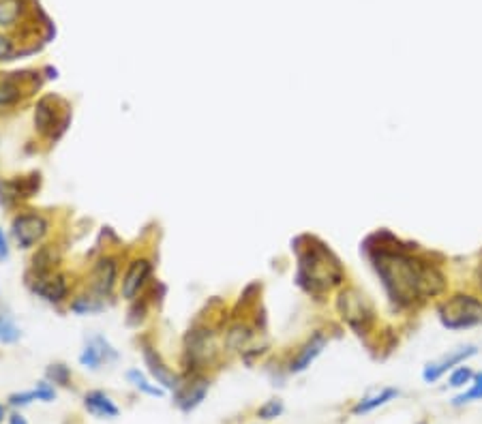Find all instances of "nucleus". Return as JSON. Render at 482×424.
<instances>
[{
  "mask_svg": "<svg viewBox=\"0 0 482 424\" xmlns=\"http://www.w3.org/2000/svg\"><path fill=\"white\" fill-rule=\"evenodd\" d=\"M326 343H328V339L321 334V332H315L305 345L296 352V356H294L291 360H289V364H287V370L289 373H303V370H307L309 366H311V362L324 352V348H326Z\"/></svg>",
  "mask_w": 482,
  "mask_h": 424,
  "instance_id": "15",
  "label": "nucleus"
},
{
  "mask_svg": "<svg viewBox=\"0 0 482 424\" xmlns=\"http://www.w3.org/2000/svg\"><path fill=\"white\" fill-rule=\"evenodd\" d=\"M253 336V328L249 324L238 322L234 326L227 328L225 339H223V348H227V352H240Z\"/></svg>",
  "mask_w": 482,
  "mask_h": 424,
  "instance_id": "19",
  "label": "nucleus"
},
{
  "mask_svg": "<svg viewBox=\"0 0 482 424\" xmlns=\"http://www.w3.org/2000/svg\"><path fill=\"white\" fill-rule=\"evenodd\" d=\"M142 356H144V364L148 366V373H150L152 382H156L163 390H172V392L180 386L182 377L168 366L163 356H161L146 341H142Z\"/></svg>",
  "mask_w": 482,
  "mask_h": 424,
  "instance_id": "11",
  "label": "nucleus"
},
{
  "mask_svg": "<svg viewBox=\"0 0 482 424\" xmlns=\"http://www.w3.org/2000/svg\"><path fill=\"white\" fill-rule=\"evenodd\" d=\"M337 307H339V311L343 315V320H347V324H350L352 328H356V330H360L362 322L371 320V311L367 309V300H364V296L358 294L356 289L341 291Z\"/></svg>",
  "mask_w": 482,
  "mask_h": 424,
  "instance_id": "13",
  "label": "nucleus"
},
{
  "mask_svg": "<svg viewBox=\"0 0 482 424\" xmlns=\"http://www.w3.org/2000/svg\"><path fill=\"white\" fill-rule=\"evenodd\" d=\"M49 234V219L37 210H22L11 221V238L19 249L43 245Z\"/></svg>",
  "mask_w": 482,
  "mask_h": 424,
  "instance_id": "4",
  "label": "nucleus"
},
{
  "mask_svg": "<svg viewBox=\"0 0 482 424\" xmlns=\"http://www.w3.org/2000/svg\"><path fill=\"white\" fill-rule=\"evenodd\" d=\"M283 411H285L283 401H281V399H271V401H266V403L257 409V418H259V420H277Z\"/></svg>",
  "mask_w": 482,
  "mask_h": 424,
  "instance_id": "27",
  "label": "nucleus"
},
{
  "mask_svg": "<svg viewBox=\"0 0 482 424\" xmlns=\"http://www.w3.org/2000/svg\"><path fill=\"white\" fill-rule=\"evenodd\" d=\"M124 377H127V382L136 388L138 392H142V394H146V396H163L166 394V390L161 388L156 382H150L140 368H129L127 373H124Z\"/></svg>",
  "mask_w": 482,
  "mask_h": 424,
  "instance_id": "20",
  "label": "nucleus"
},
{
  "mask_svg": "<svg viewBox=\"0 0 482 424\" xmlns=\"http://www.w3.org/2000/svg\"><path fill=\"white\" fill-rule=\"evenodd\" d=\"M9 259V240H7V234L0 227V261Z\"/></svg>",
  "mask_w": 482,
  "mask_h": 424,
  "instance_id": "32",
  "label": "nucleus"
},
{
  "mask_svg": "<svg viewBox=\"0 0 482 424\" xmlns=\"http://www.w3.org/2000/svg\"><path fill=\"white\" fill-rule=\"evenodd\" d=\"M469 401H482V373H476V375H474L472 386H469L465 392H461V394L454 396L452 405L459 407V405H465V403H469Z\"/></svg>",
  "mask_w": 482,
  "mask_h": 424,
  "instance_id": "25",
  "label": "nucleus"
},
{
  "mask_svg": "<svg viewBox=\"0 0 482 424\" xmlns=\"http://www.w3.org/2000/svg\"><path fill=\"white\" fill-rule=\"evenodd\" d=\"M118 277H120V257L105 253L95 261V266L90 270L88 291L95 298L105 302L107 298H112L114 289L118 285Z\"/></svg>",
  "mask_w": 482,
  "mask_h": 424,
  "instance_id": "7",
  "label": "nucleus"
},
{
  "mask_svg": "<svg viewBox=\"0 0 482 424\" xmlns=\"http://www.w3.org/2000/svg\"><path fill=\"white\" fill-rule=\"evenodd\" d=\"M373 266L384 281V287L392 300L410 304L422 294H435L442 289V275L405 253L378 249Z\"/></svg>",
  "mask_w": 482,
  "mask_h": 424,
  "instance_id": "1",
  "label": "nucleus"
},
{
  "mask_svg": "<svg viewBox=\"0 0 482 424\" xmlns=\"http://www.w3.org/2000/svg\"><path fill=\"white\" fill-rule=\"evenodd\" d=\"M26 285L31 287V291L37 298L54 307H61L71 296V281L65 272H58V270L49 272V275H39V277L26 275Z\"/></svg>",
  "mask_w": 482,
  "mask_h": 424,
  "instance_id": "8",
  "label": "nucleus"
},
{
  "mask_svg": "<svg viewBox=\"0 0 482 424\" xmlns=\"http://www.w3.org/2000/svg\"><path fill=\"white\" fill-rule=\"evenodd\" d=\"M9 424H29V422H26V418H24L19 411H13V414L9 416Z\"/></svg>",
  "mask_w": 482,
  "mask_h": 424,
  "instance_id": "33",
  "label": "nucleus"
},
{
  "mask_svg": "<svg viewBox=\"0 0 482 424\" xmlns=\"http://www.w3.org/2000/svg\"><path fill=\"white\" fill-rule=\"evenodd\" d=\"M22 15V0H0V24L13 26Z\"/></svg>",
  "mask_w": 482,
  "mask_h": 424,
  "instance_id": "26",
  "label": "nucleus"
},
{
  "mask_svg": "<svg viewBox=\"0 0 482 424\" xmlns=\"http://www.w3.org/2000/svg\"><path fill=\"white\" fill-rule=\"evenodd\" d=\"M13 54H15L13 41L9 37H5V35H0V63H3V60H11Z\"/></svg>",
  "mask_w": 482,
  "mask_h": 424,
  "instance_id": "31",
  "label": "nucleus"
},
{
  "mask_svg": "<svg viewBox=\"0 0 482 424\" xmlns=\"http://www.w3.org/2000/svg\"><path fill=\"white\" fill-rule=\"evenodd\" d=\"M19 339H22V330L15 324L13 315L0 309V343L3 345H15Z\"/></svg>",
  "mask_w": 482,
  "mask_h": 424,
  "instance_id": "22",
  "label": "nucleus"
},
{
  "mask_svg": "<svg viewBox=\"0 0 482 424\" xmlns=\"http://www.w3.org/2000/svg\"><path fill=\"white\" fill-rule=\"evenodd\" d=\"M418 424H424V422H418Z\"/></svg>",
  "mask_w": 482,
  "mask_h": 424,
  "instance_id": "36",
  "label": "nucleus"
},
{
  "mask_svg": "<svg viewBox=\"0 0 482 424\" xmlns=\"http://www.w3.org/2000/svg\"><path fill=\"white\" fill-rule=\"evenodd\" d=\"M61 103L63 101L58 97L43 95L35 105V129L49 140H58L67 131L71 120L69 112H61Z\"/></svg>",
  "mask_w": 482,
  "mask_h": 424,
  "instance_id": "5",
  "label": "nucleus"
},
{
  "mask_svg": "<svg viewBox=\"0 0 482 424\" xmlns=\"http://www.w3.org/2000/svg\"><path fill=\"white\" fill-rule=\"evenodd\" d=\"M5 416H7V409H5V405H3V403H0V424H3Z\"/></svg>",
  "mask_w": 482,
  "mask_h": 424,
  "instance_id": "34",
  "label": "nucleus"
},
{
  "mask_svg": "<svg viewBox=\"0 0 482 424\" xmlns=\"http://www.w3.org/2000/svg\"><path fill=\"white\" fill-rule=\"evenodd\" d=\"M440 320L450 330L476 326L482 322V302L472 296H454L440 309Z\"/></svg>",
  "mask_w": 482,
  "mask_h": 424,
  "instance_id": "6",
  "label": "nucleus"
},
{
  "mask_svg": "<svg viewBox=\"0 0 482 424\" xmlns=\"http://www.w3.org/2000/svg\"><path fill=\"white\" fill-rule=\"evenodd\" d=\"M33 401H37V392H35V388L33 390H22V392H13V394H9V399H7V403L11 405V407H26V405H31Z\"/></svg>",
  "mask_w": 482,
  "mask_h": 424,
  "instance_id": "29",
  "label": "nucleus"
},
{
  "mask_svg": "<svg viewBox=\"0 0 482 424\" xmlns=\"http://www.w3.org/2000/svg\"><path fill=\"white\" fill-rule=\"evenodd\" d=\"M182 364L186 373H202V366L212 360L217 354V345H214V332L208 326H193L189 332L184 334L182 343Z\"/></svg>",
  "mask_w": 482,
  "mask_h": 424,
  "instance_id": "3",
  "label": "nucleus"
},
{
  "mask_svg": "<svg viewBox=\"0 0 482 424\" xmlns=\"http://www.w3.org/2000/svg\"><path fill=\"white\" fill-rule=\"evenodd\" d=\"M103 309H105V302L95 298L90 291L88 294H79V296L71 298V302H69V311L75 315H93V313H99Z\"/></svg>",
  "mask_w": 482,
  "mask_h": 424,
  "instance_id": "21",
  "label": "nucleus"
},
{
  "mask_svg": "<svg viewBox=\"0 0 482 424\" xmlns=\"http://www.w3.org/2000/svg\"><path fill=\"white\" fill-rule=\"evenodd\" d=\"M84 407L88 414L97 418H118L120 407L112 401L110 394H105L103 390H88L84 394Z\"/></svg>",
  "mask_w": 482,
  "mask_h": 424,
  "instance_id": "17",
  "label": "nucleus"
},
{
  "mask_svg": "<svg viewBox=\"0 0 482 424\" xmlns=\"http://www.w3.org/2000/svg\"><path fill=\"white\" fill-rule=\"evenodd\" d=\"M45 380L51 382L54 386H63V388H69L71 386V380H73V373L71 368L63 362H54L45 368Z\"/></svg>",
  "mask_w": 482,
  "mask_h": 424,
  "instance_id": "24",
  "label": "nucleus"
},
{
  "mask_svg": "<svg viewBox=\"0 0 482 424\" xmlns=\"http://www.w3.org/2000/svg\"><path fill=\"white\" fill-rule=\"evenodd\" d=\"M61 259H63V255H61V249H58L56 245H51V243L39 245V247H37V253H35L33 259H31V270H29V275L39 277V275L56 272Z\"/></svg>",
  "mask_w": 482,
  "mask_h": 424,
  "instance_id": "16",
  "label": "nucleus"
},
{
  "mask_svg": "<svg viewBox=\"0 0 482 424\" xmlns=\"http://www.w3.org/2000/svg\"><path fill=\"white\" fill-rule=\"evenodd\" d=\"M476 354H478V348H474V345L461 348V350H457V352H452L450 356H446V358H442V360H437V362L426 364L424 370H422V380H424L426 384H435L440 377H444V375L448 373V370L457 368L459 364H463L467 358H472V356H476Z\"/></svg>",
  "mask_w": 482,
  "mask_h": 424,
  "instance_id": "14",
  "label": "nucleus"
},
{
  "mask_svg": "<svg viewBox=\"0 0 482 424\" xmlns=\"http://www.w3.org/2000/svg\"><path fill=\"white\" fill-rule=\"evenodd\" d=\"M210 390V380L202 373L186 375V380L180 382V386L174 390V405L182 414H191L195 407L202 405L206 394Z\"/></svg>",
  "mask_w": 482,
  "mask_h": 424,
  "instance_id": "10",
  "label": "nucleus"
},
{
  "mask_svg": "<svg viewBox=\"0 0 482 424\" xmlns=\"http://www.w3.org/2000/svg\"><path fill=\"white\" fill-rule=\"evenodd\" d=\"M480 279H482V268H480Z\"/></svg>",
  "mask_w": 482,
  "mask_h": 424,
  "instance_id": "35",
  "label": "nucleus"
},
{
  "mask_svg": "<svg viewBox=\"0 0 482 424\" xmlns=\"http://www.w3.org/2000/svg\"><path fill=\"white\" fill-rule=\"evenodd\" d=\"M399 394H401V392H399L396 388H382L380 392H375V394H371V396H364V399H360V401L352 407V414H354V416L371 414V411H375L378 407H384V405H388L390 401H394Z\"/></svg>",
  "mask_w": 482,
  "mask_h": 424,
  "instance_id": "18",
  "label": "nucleus"
},
{
  "mask_svg": "<svg viewBox=\"0 0 482 424\" xmlns=\"http://www.w3.org/2000/svg\"><path fill=\"white\" fill-rule=\"evenodd\" d=\"M118 358L120 356L112 343L107 341L103 334H95L86 341L82 354H79V364L90 368V370H99L103 364H114Z\"/></svg>",
  "mask_w": 482,
  "mask_h": 424,
  "instance_id": "12",
  "label": "nucleus"
},
{
  "mask_svg": "<svg viewBox=\"0 0 482 424\" xmlns=\"http://www.w3.org/2000/svg\"><path fill=\"white\" fill-rule=\"evenodd\" d=\"M298 283L309 291V294H319L330 287V283L341 281V268L339 261L330 255V251L319 247H309L300 255L298 263Z\"/></svg>",
  "mask_w": 482,
  "mask_h": 424,
  "instance_id": "2",
  "label": "nucleus"
},
{
  "mask_svg": "<svg viewBox=\"0 0 482 424\" xmlns=\"http://www.w3.org/2000/svg\"><path fill=\"white\" fill-rule=\"evenodd\" d=\"M474 380V373H472V368L469 366H457L452 370V375L448 380V386L450 388H463L465 384H472Z\"/></svg>",
  "mask_w": 482,
  "mask_h": 424,
  "instance_id": "28",
  "label": "nucleus"
},
{
  "mask_svg": "<svg viewBox=\"0 0 482 424\" xmlns=\"http://www.w3.org/2000/svg\"><path fill=\"white\" fill-rule=\"evenodd\" d=\"M22 99V88L15 77L0 79V108H11Z\"/></svg>",
  "mask_w": 482,
  "mask_h": 424,
  "instance_id": "23",
  "label": "nucleus"
},
{
  "mask_svg": "<svg viewBox=\"0 0 482 424\" xmlns=\"http://www.w3.org/2000/svg\"><path fill=\"white\" fill-rule=\"evenodd\" d=\"M152 270H154V263L150 257H133L127 263L122 281H120V296L129 302L136 300L144 291V287L148 285Z\"/></svg>",
  "mask_w": 482,
  "mask_h": 424,
  "instance_id": "9",
  "label": "nucleus"
},
{
  "mask_svg": "<svg viewBox=\"0 0 482 424\" xmlns=\"http://www.w3.org/2000/svg\"><path fill=\"white\" fill-rule=\"evenodd\" d=\"M35 392H37V401H43V403H51L54 399H56V388H54V384L47 380L37 382Z\"/></svg>",
  "mask_w": 482,
  "mask_h": 424,
  "instance_id": "30",
  "label": "nucleus"
}]
</instances>
